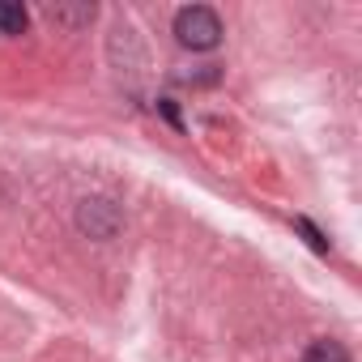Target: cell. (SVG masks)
I'll list each match as a JSON object with an SVG mask.
<instances>
[{"instance_id": "1", "label": "cell", "mask_w": 362, "mask_h": 362, "mask_svg": "<svg viewBox=\"0 0 362 362\" xmlns=\"http://www.w3.org/2000/svg\"><path fill=\"white\" fill-rule=\"evenodd\" d=\"M175 39L192 52H214L222 43V18L209 5H188L175 13Z\"/></svg>"}, {"instance_id": "2", "label": "cell", "mask_w": 362, "mask_h": 362, "mask_svg": "<svg viewBox=\"0 0 362 362\" xmlns=\"http://www.w3.org/2000/svg\"><path fill=\"white\" fill-rule=\"evenodd\" d=\"M81 230H90L94 239H111V235L119 230L115 205H107V201H86V205H81Z\"/></svg>"}, {"instance_id": "3", "label": "cell", "mask_w": 362, "mask_h": 362, "mask_svg": "<svg viewBox=\"0 0 362 362\" xmlns=\"http://www.w3.org/2000/svg\"><path fill=\"white\" fill-rule=\"evenodd\" d=\"M30 13L18 5V0H0V35H26Z\"/></svg>"}, {"instance_id": "4", "label": "cell", "mask_w": 362, "mask_h": 362, "mask_svg": "<svg viewBox=\"0 0 362 362\" xmlns=\"http://www.w3.org/2000/svg\"><path fill=\"white\" fill-rule=\"evenodd\" d=\"M303 362H354V358H349V349L341 341H328L324 337V341H311V349H307Z\"/></svg>"}, {"instance_id": "5", "label": "cell", "mask_w": 362, "mask_h": 362, "mask_svg": "<svg viewBox=\"0 0 362 362\" xmlns=\"http://www.w3.org/2000/svg\"><path fill=\"white\" fill-rule=\"evenodd\" d=\"M294 226H298V230L307 235V243H311L315 252H328V239H324V235H320V230H315V226H311L307 218H294Z\"/></svg>"}]
</instances>
